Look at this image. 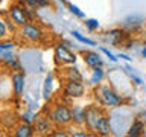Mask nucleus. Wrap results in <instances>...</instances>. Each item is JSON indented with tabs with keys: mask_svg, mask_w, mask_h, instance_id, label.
<instances>
[{
	"mask_svg": "<svg viewBox=\"0 0 146 137\" xmlns=\"http://www.w3.org/2000/svg\"><path fill=\"white\" fill-rule=\"evenodd\" d=\"M94 98L102 107L116 108L123 102V98L110 85H98L94 88Z\"/></svg>",
	"mask_w": 146,
	"mask_h": 137,
	"instance_id": "f257e3e1",
	"label": "nucleus"
},
{
	"mask_svg": "<svg viewBox=\"0 0 146 137\" xmlns=\"http://www.w3.org/2000/svg\"><path fill=\"white\" fill-rule=\"evenodd\" d=\"M123 38H125V31L123 29H113V31H110L107 32V35H105V40L108 41L110 44H120Z\"/></svg>",
	"mask_w": 146,
	"mask_h": 137,
	"instance_id": "4468645a",
	"label": "nucleus"
},
{
	"mask_svg": "<svg viewBox=\"0 0 146 137\" xmlns=\"http://www.w3.org/2000/svg\"><path fill=\"white\" fill-rule=\"evenodd\" d=\"M11 85H12V91H14V96H21L23 91H25V87H26V76L23 75L21 72H15L11 75Z\"/></svg>",
	"mask_w": 146,
	"mask_h": 137,
	"instance_id": "1a4fd4ad",
	"label": "nucleus"
},
{
	"mask_svg": "<svg viewBox=\"0 0 146 137\" xmlns=\"http://www.w3.org/2000/svg\"><path fill=\"white\" fill-rule=\"evenodd\" d=\"M100 52L107 55V57L110 58V61H113V63H117V57H116V55H114L113 52H110V50H108L107 47H100Z\"/></svg>",
	"mask_w": 146,
	"mask_h": 137,
	"instance_id": "bb28decb",
	"label": "nucleus"
},
{
	"mask_svg": "<svg viewBox=\"0 0 146 137\" xmlns=\"http://www.w3.org/2000/svg\"><path fill=\"white\" fill-rule=\"evenodd\" d=\"M62 93L66 98H82L85 93V87L82 84V81H66V84L62 87Z\"/></svg>",
	"mask_w": 146,
	"mask_h": 137,
	"instance_id": "6e6552de",
	"label": "nucleus"
},
{
	"mask_svg": "<svg viewBox=\"0 0 146 137\" xmlns=\"http://www.w3.org/2000/svg\"><path fill=\"white\" fill-rule=\"evenodd\" d=\"M53 122L50 120L49 114L47 113H38L35 116V120H34V130L36 131V134L40 136H50V132L53 131Z\"/></svg>",
	"mask_w": 146,
	"mask_h": 137,
	"instance_id": "20e7f679",
	"label": "nucleus"
},
{
	"mask_svg": "<svg viewBox=\"0 0 146 137\" xmlns=\"http://www.w3.org/2000/svg\"><path fill=\"white\" fill-rule=\"evenodd\" d=\"M94 132L98 136H102V137H107V136H111L113 134V128H111V122H110L108 116H104L99 119L98 125H96V130Z\"/></svg>",
	"mask_w": 146,
	"mask_h": 137,
	"instance_id": "9d476101",
	"label": "nucleus"
},
{
	"mask_svg": "<svg viewBox=\"0 0 146 137\" xmlns=\"http://www.w3.org/2000/svg\"><path fill=\"white\" fill-rule=\"evenodd\" d=\"M52 93H53V76L49 75L44 78V84H43V99L49 100L52 98Z\"/></svg>",
	"mask_w": 146,
	"mask_h": 137,
	"instance_id": "f3484780",
	"label": "nucleus"
},
{
	"mask_svg": "<svg viewBox=\"0 0 146 137\" xmlns=\"http://www.w3.org/2000/svg\"><path fill=\"white\" fill-rule=\"evenodd\" d=\"M47 114L55 126H67L72 123V108H68L66 104L53 105L52 108H49Z\"/></svg>",
	"mask_w": 146,
	"mask_h": 137,
	"instance_id": "f03ea898",
	"label": "nucleus"
},
{
	"mask_svg": "<svg viewBox=\"0 0 146 137\" xmlns=\"http://www.w3.org/2000/svg\"><path fill=\"white\" fill-rule=\"evenodd\" d=\"M85 27L88 31H98L99 29V21L94 20V18H88V20H85Z\"/></svg>",
	"mask_w": 146,
	"mask_h": 137,
	"instance_id": "393cba45",
	"label": "nucleus"
},
{
	"mask_svg": "<svg viewBox=\"0 0 146 137\" xmlns=\"http://www.w3.org/2000/svg\"><path fill=\"white\" fill-rule=\"evenodd\" d=\"M68 9H70V12H72L75 17H78V18H85V14H84V11H81V9L78 8L76 5L68 3Z\"/></svg>",
	"mask_w": 146,
	"mask_h": 137,
	"instance_id": "b1692460",
	"label": "nucleus"
},
{
	"mask_svg": "<svg viewBox=\"0 0 146 137\" xmlns=\"http://www.w3.org/2000/svg\"><path fill=\"white\" fill-rule=\"evenodd\" d=\"M64 78H66V81H82V73L78 67L70 64L64 68Z\"/></svg>",
	"mask_w": 146,
	"mask_h": 137,
	"instance_id": "dca6fc26",
	"label": "nucleus"
},
{
	"mask_svg": "<svg viewBox=\"0 0 146 137\" xmlns=\"http://www.w3.org/2000/svg\"><path fill=\"white\" fill-rule=\"evenodd\" d=\"M104 111L100 110L98 105H90V107L85 108V113H84V125L87 126L88 131H94L96 130V125H98L99 119L104 116Z\"/></svg>",
	"mask_w": 146,
	"mask_h": 137,
	"instance_id": "39448f33",
	"label": "nucleus"
},
{
	"mask_svg": "<svg viewBox=\"0 0 146 137\" xmlns=\"http://www.w3.org/2000/svg\"><path fill=\"white\" fill-rule=\"evenodd\" d=\"M117 58H122V59H125V61H131V59H132V58H129V57H128V55H125V53H120Z\"/></svg>",
	"mask_w": 146,
	"mask_h": 137,
	"instance_id": "473e14b6",
	"label": "nucleus"
},
{
	"mask_svg": "<svg viewBox=\"0 0 146 137\" xmlns=\"http://www.w3.org/2000/svg\"><path fill=\"white\" fill-rule=\"evenodd\" d=\"M34 132H35L34 126L31 123H25V122H21L20 125L14 128V136L15 137H31Z\"/></svg>",
	"mask_w": 146,
	"mask_h": 137,
	"instance_id": "2eb2a0df",
	"label": "nucleus"
},
{
	"mask_svg": "<svg viewBox=\"0 0 146 137\" xmlns=\"http://www.w3.org/2000/svg\"><path fill=\"white\" fill-rule=\"evenodd\" d=\"M84 63L87 64L88 67H98V66H102L104 61L102 58H100V55L98 52H93V50H87V52H84Z\"/></svg>",
	"mask_w": 146,
	"mask_h": 137,
	"instance_id": "f8f14e48",
	"label": "nucleus"
},
{
	"mask_svg": "<svg viewBox=\"0 0 146 137\" xmlns=\"http://www.w3.org/2000/svg\"><path fill=\"white\" fill-rule=\"evenodd\" d=\"M104 78H105V72H104L102 66L93 67V70H91V75H90V84L99 85L100 82L104 81Z\"/></svg>",
	"mask_w": 146,
	"mask_h": 137,
	"instance_id": "a211bd4d",
	"label": "nucleus"
},
{
	"mask_svg": "<svg viewBox=\"0 0 146 137\" xmlns=\"http://www.w3.org/2000/svg\"><path fill=\"white\" fill-rule=\"evenodd\" d=\"M15 46H17V43L14 40H11L9 37L5 40H0V49H3V50H12Z\"/></svg>",
	"mask_w": 146,
	"mask_h": 137,
	"instance_id": "412c9836",
	"label": "nucleus"
},
{
	"mask_svg": "<svg viewBox=\"0 0 146 137\" xmlns=\"http://www.w3.org/2000/svg\"><path fill=\"white\" fill-rule=\"evenodd\" d=\"M55 59L56 63L62 64V66H70V64L76 63V55L72 52L67 46H64L62 43H59L55 46Z\"/></svg>",
	"mask_w": 146,
	"mask_h": 137,
	"instance_id": "423d86ee",
	"label": "nucleus"
},
{
	"mask_svg": "<svg viewBox=\"0 0 146 137\" xmlns=\"http://www.w3.org/2000/svg\"><path fill=\"white\" fill-rule=\"evenodd\" d=\"M129 73V72H128ZM129 76H131V81L134 82V84H137V85H143V81H141V78H139L137 75H134V73H129Z\"/></svg>",
	"mask_w": 146,
	"mask_h": 137,
	"instance_id": "cd10ccee",
	"label": "nucleus"
},
{
	"mask_svg": "<svg viewBox=\"0 0 146 137\" xmlns=\"http://www.w3.org/2000/svg\"><path fill=\"white\" fill-rule=\"evenodd\" d=\"M141 55L146 58V44H145V47H143V50H141Z\"/></svg>",
	"mask_w": 146,
	"mask_h": 137,
	"instance_id": "72a5a7b5",
	"label": "nucleus"
},
{
	"mask_svg": "<svg viewBox=\"0 0 146 137\" xmlns=\"http://www.w3.org/2000/svg\"><path fill=\"white\" fill-rule=\"evenodd\" d=\"M18 34H20L21 40L27 41V43H40L41 38L44 37L43 29H41L38 25L31 23V21H27L25 26H21L20 29H18Z\"/></svg>",
	"mask_w": 146,
	"mask_h": 137,
	"instance_id": "7ed1b4c3",
	"label": "nucleus"
},
{
	"mask_svg": "<svg viewBox=\"0 0 146 137\" xmlns=\"http://www.w3.org/2000/svg\"><path fill=\"white\" fill-rule=\"evenodd\" d=\"M84 113H85V108L75 105L72 108V122L75 125H84Z\"/></svg>",
	"mask_w": 146,
	"mask_h": 137,
	"instance_id": "6ab92c4d",
	"label": "nucleus"
},
{
	"mask_svg": "<svg viewBox=\"0 0 146 137\" xmlns=\"http://www.w3.org/2000/svg\"><path fill=\"white\" fill-rule=\"evenodd\" d=\"M72 35L75 37V38L79 41V43H82V44H87V46H94V41L93 40H90V38H87V37H84V35H81L78 31H72Z\"/></svg>",
	"mask_w": 146,
	"mask_h": 137,
	"instance_id": "aec40b11",
	"label": "nucleus"
},
{
	"mask_svg": "<svg viewBox=\"0 0 146 137\" xmlns=\"http://www.w3.org/2000/svg\"><path fill=\"white\" fill-rule=\"evenodd\" d=\"M25 2H26V6H29L32 9L38 8V0H25Z\"/></svg>",
	"mask_w": 146,
	"mask_h": 137,
	"instance_id": "c85d7f7f",
	"label": "nucleus"
},
{
	"mask_svg": "<svg viewBox=\"0 0 146 137\" xmlns=\"http://www.w3.org/2000/svg\"><path fill=\"white\" fill-rule=\"evenodd\" d=\"M5 23H6V27H8V31H9V34H14V32H15L17 31V25H15V23H14L12 20H11V18H9V15L6 17V18H5Z\"/></svg>",
	"mask_w": 146,
	"mask_h": 137,
	"instance_id": "a878e982",
	"label": "nucleus"
},
{
	"mask_svg": "<svg viewBox=\"0 0 146 137\" xmlns=\"http://www.w3.org/2000/svg\"><path fill=\"white\" fill-rule=\"evenodd\" d=\"M58 2H61V3H66V2H67V0H58Z\"/></svg>",
	"mask_w": 146,
	"mask_h": 137,
	"instance_id": "f704fd0d",
	"label": "nucleus"
},
{
	"mask_svg": "<svg viewBox=\"0 0 146 137\" xmlns=\"http://www.w3.org/2000/svg\"><path fill=\"white\" fill-rule=\"evenodd\" d=\"M72 136H75V137H87L88 136V132L87 131H72Z\"/></svg>",
	"mask_w": 146,
	"mask_h": 137,
	"instance_id": "c756f323",
	"label": "nucleus"
},
{
	"mask_svg": "<svg viewBox=\"0 0 146 137\" xmlns=\"http://www.w3.org/2000/svg\"><path fill=\"white\" fill-rule=\"evenodd\" d=\"M9 37V31L6 27V23H5V18L0 17V40H5Z\"/></svg>",
	"mask_w": 146,
	"mask_h": 137,
	"instance_id": "5701e85b",
	"label": "nucleus"
},
{
	"mask_svg": "<svg viewBox=\"0 0 146 137\" xmlns=\"http://www.w3.org/2000/svg\"><path fill=\"white\" fill-rule=\"evenodd\" d=\"M52 0H38V8H44V6H49Z\"/></svg>",
	"mask_w": 146,
	"mask_h": 137,
	"instance_id": "7c9ffc66",
	"label": "nucleus"
},
{
	"mask_svg": "<svg viewBox=\"0 0 146 137\" xmlns=\"http://www.w3.org/2000/svg\"><path fill=\"white\" fill-rule=\"evenodd\" d=\"M143 132H145V122L141 120L140 117H137V119L132 120V123H131V126H129V130H128L126 134L129 137H139V136L143 134Z\"/></svg>",
	"mask_w": 146,
	"mask_h": 137,
	"instance_id": "ddd939ff",
	"label": "nucleus"
},
{
	"mask_svg": "<svg viewBox=\"0 0 146 137\" xmlns=\"http://www.w3.org/2000/svg\"><path fill=\"white\" fill-rule=\"evenodd\" d=\"M35 116L36 114H34V111L32 110H27V111H25L21 114V122H25V123H34V120H35Z\"/></svg>",
	"mask_w": 146,
	"mask_h": 137,
	"instance_id": "4be33fe9",
	"label": "nucleus"
},
{
	"mask_svg": "<svg viewBox=\"0 0 146 137\" xmlns=\"http://www.w3.org/2000/svg\"><path fill=\"white\" fill-rule=\"evenodd\" d=\"M8 15H9V18H11V20L15 23L18 27L25 26L27 21H31L29 15H27V12H26V6H21V5H18V3L12 5V6L9 8Z\"/></svg>",
	"mask_w": 146,
	"mask_h": 137,
	"instance_id": "0eeeda50",
	"label": "nucleus"
},
{
	"mask_svg": "<svg viewBox=\"0 0 146 137\" xmlns=\"http://www.w3.org/2000/svg\"><path fill=\"white\" fill-rule=\"evenodd\" d=\"M50 136H53V137H66L67 136V132H64V131H61V132H50Z\"/></svg>",
	"mask_w": 146,
	"mask_h": 137,
	"instance_id": "2f4dec72",
	"label": "nucleus"
},
{
	"mask_svg": "<svg viewBox=\"0 0 146 137\" xmlns=\"http://www.w3.org/2000/svg\"><path fill=\"white\" fill-rule=\"evenodd\" d=\"M143 20L145 18L141 17V15H131V17H128L123 20L122 23V27H123V31H137V29H140L141 26H143Z\"/></svg>",
	"mask_w": 146,
	"mask_h": 137,
	"instance_id": "9b49d317",
	"label": "nucleus"
}]
</instances>
